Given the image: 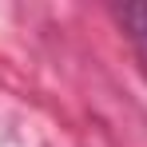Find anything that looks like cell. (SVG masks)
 <instances>
[]
</instances>
